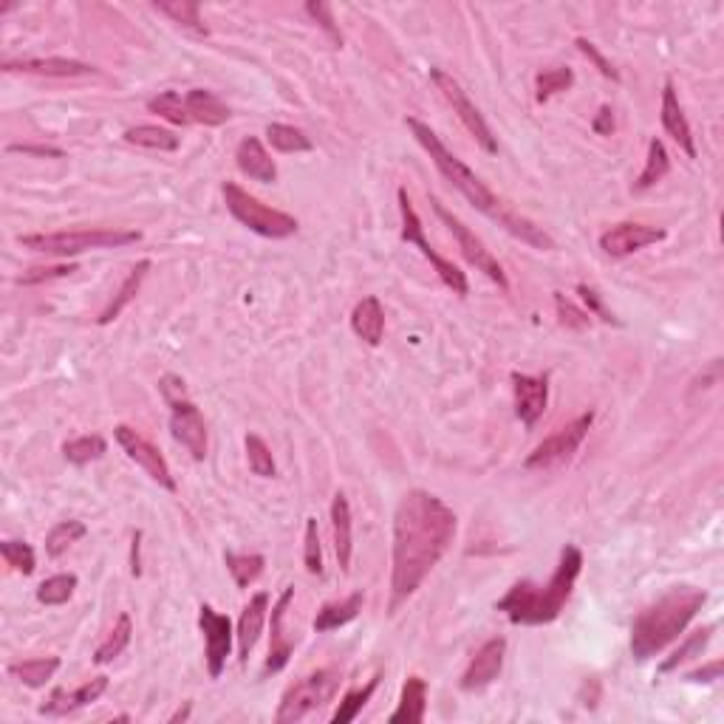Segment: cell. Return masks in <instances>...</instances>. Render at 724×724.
Returning a JSON list of instances; mask_svg holds the SVG:
<instances>
[{
    "label": "cell",
    "mask_w": 724,
    "mask_h": 724,
    "mask_svg": "<svg viewBox=\"0 0 724 724\" xmlns=\"http://www.w3.org/2000/svg\"><path fill=\"white\" fill-rule=\"evenodd\" d=\"M459 518L442 498L428 490H408L394 512V560H391V603L396 614L445 558L456 538Z\"/></svg>",
    "instance_id": "cell-1"
},
{
    "label": "cell",
    "mask_w": 724,
    "mask_h": 724,
    "mask_svg": "<svg viewBox=\"0 0 724 724\" xmlns=\"http://www.w3.org/2000/svg\"><path fill=\"white\" fill-rule=\"evenodd\" d=\"M408 128H411L413 139L425 148L430 159H433V165L436 170L445 176L456 190H459L461 196L467 198L473 207H476L478 213L490 215L493 221H498L501 227L507 232H512L515 238H521L524 244L535 249H546V252H552L555 249V241H552V235L549 232H543V227H538L535 221H529L524 215H518L515 210H510L507 204H501L498 196H495L493 190L484 184V181L478 179L476 173L470 170V167L461 162L459 156L453 153V150L447 148L445 142L436 136V131L425 125V122H419L416 116H408Z\"/></svg>",
    "instance_id": "cell-2"
},
{
    "label": "cell",
    "mask_w": 724,
    "mask_h": 724,
    "mask_svg": "<svg viewBox=\"0 0 724 724\" xmlns=\"http://www.w3.org/2000/svg\"><path fill=\"white\" fill-rule=\"evenodd\" d=\"M583 572V552L575 543H566L560 549V560L552 577L546 583L518 580L510 592L504 594L495 611L507 614L512 626H546L555 623L560 611L566 609L569 597L575 592L577 577Z\"/></svg>",
    "instance_id": "cell-3"
},
{
    "label": "cell",
    "mask_w": 724,
    "mask_h": 724,
    "mask_svg": "<svg viewBox=\"0 0 724 724\" xmlns=\"http://www.w3.org/2000/svg\"><path fill=\"white\" fill-rule=\"evenodd\" d=\"M708 603V594L693 586H676L662 594L657 603L640 611V617L631 626V654L634 659L657 657L671 642L691 626V620Z\"/></svg>",
    "instance_id": "cell-4"
},
{
    "label": "cell",
    "mask_w": 724,
    "mask_h": 724,
    "mask_svg": "<svg viewBox=\"0 0 724 724\" xmlns=\"http://www.w3.org/2000/svg\"><path fill=\"white\" fill-rule=\"evenodd\" d=\"M20 247L32 249V252H43V255H54V258H74L91 249H119L131 247L142 241L139 230H63V232H32V235H20L17 238Z\"/></svg>",
    "instance_id": "cell-5"
},
{
    "label": "cell",
    "mask_w": 724,
    "mask_h": 724,
    "mask_svg": "<svg viewBox=\"0 0 724 724\" xmlns=\"http://www.w3.org/2000/svg\"><path fill=\"white\" fill-rule=\"evenodd\" d=\"M159 391H162L167 408H170L173 439L196 461L207 459V425H204V416L196 408V402L187 396L184 379L167 374V377L159 379Z\"/></svg>",
    "instance_id": "cell-6"
},
{
    "label": "cell",
    "mask_w": 724,
    "mask_h": 724,
    "mask_svg": "<svg viewBox=\"0 0 724 724\" xmlns=\"http://www.w3.org/2000/svg\"><path fill=\"white\" fill-rule=\"evenodd\" d=\"M221 193H224V201H227V210L232 213V218H235L238 224H244L247 230L264 235V238L280 241V238H292V235L300 230L295 215L266 207L264 201L249 196L247 190L238 187L235 181H224Z\"/></svg>",
    "instance_id": "cell-7"
},
{
    "label": "cell",
    "mask_w": 724,
    "mask_h": 724,
    "mask_svg": "<svg viewBox=\"0 0 724 724\" xmlns=\"http://www.w3.org/2000/svg\"><path fill=\"white\" fill-rule=\"evenodd\" d=\"M340 671L334 668H317L309 676L297 679L295 685H289L283 699H280V708L275 713V722L278 724H292L306 719L314 710L326 708L334 693L340 691Z\"/></svg>",
    "instance_id": "cell-8"
},
{
    "label": "cell",
    "mask_w": 724,
    "mask_h": 724,
    "mask_svg": "<svg viewBox=\"0 0 724 724\" xmlns=\"http://www.w3.org/2000/svg\"><path fill=\"white\" fill-rule=\"evenodd\" d=\"M396 198H399V213H402V232H399V238H402L405 244H413V247L419 249V252L428 258L430 266L436 269V275L442 278V283H445L453 295H459V297L467 295V292H470L467 275H464V272H461L459 266L453 264V261L442 258L436 249L430 247V241L425 238L422 218H419L416 210H413V201H411V196H408V190H405V187H399V190H396Z\"/></svg>",
    "instance_id": "cell-9"
},
{
    "label": "cell",
    "mask_w": 724,
    "mask_h": 724,
    "mask_svg": "<svg viewBox=\"0 0 724 724\" xmlns=\"http://www.w3.org/2000/svg\"><path fill=\"white\" fill-rule=\"evenodd\" d=\"M430 204H433V213L439 215V221L445 224L447 230L453 232V238H456V244H459L461 255H464V261L470 266H476L478 272H484L487 278L498 283L501 289H510V280H507V272L501 269V264L493 258V252L484 247V241L478 238L476 232L470 230L464 221H461L459 215H453L447 210L445 204L439 201L436 196H430Z\"/></svg>",
    "instance_id": "cell-10"
},
{
    "label": "cell",
    "mask_w": 724,
    "mask_h": 724,
    "mask_svg": "<svg viewBox=\"0 0 724 724\" xmlns=\"http://www.w3.org/2000/svg\"><path fill=\"white\" fill-rule=\"evenodd\" d=\"M430 80H433V85L442 91V97L447 99V105L453 108V114L459 116L461 125L470 131V136L476 139L478 145L487 150V153H498V139H495L493 131H490L487 119H484L481 111L476 108V102L467 97V91L461 88L459 80H456L453 74H447L445 68H430Z\"/></svg>",
    "instance_id": "cell-11"
},
{
    "label": "cell",
    "mask_w": 724,
    "mask_h": 724,
    "mask_svg": "<svg viewBox=\"0 0 724 724\" xmlns=\"http://www.w3.org/2000/svg\"><path fill=\"white\" fill-rule=\"evenodd\" d=\"M594 413H580L577 419H572L569 425H563L560 430H555L549 439H543L541 445L535 447L524 459V470H552L558 467L563 461H569L577 453V447L583 445V439L589 436V428H592Z\"/></svg>",
    "instance_id": "cell-12"
},
{
    "label": "cell",
    "mask_w": 724,
    "mask_h": 724,
    "mask_svg": "<svg viewBox=\"0 0 724 724\" xmlns=\"http://www.w3.org/2000/svg\"><path fill=\"white\" fill-rule=\"evenodd\" d=\"M198 626L204 634V659H207V674L210 679H218L227 668V657L232 651V640H235V631H232V620L227 614L215 611L210 603H204L198 609Z\"/></svg>",
    "instance_id": "cell-13"
},
{
    "label": "cell",
    "mask_w": 724,
    "mask_h": 724,
    "mask_svg": "<svg viewBox=\"0 0 724 724\" xmlns=\"http://www.w3.org/2000/svg\"><path fill=\"white\" fill-rule=\"evenodd\" d=\"M114 436L116 442H119V447L125 450L128 459L136 461V464H139V467H142L159 487H165L170 493H176V478L170 473V464H167L165 456L150 445L139 430L128 428V425H116Z\"/></svg>",
    "instance_id": "cell-14"
},
{
    "label": "cell",
    "mask_w": 724,
    "mask_h": 724,
    "mask_svg": "<svg viewBox=\"0 0 724 724\" xmlns=\"http://www.w3.org/2000/svg\"><path fill=\"white\" fill-rule=\"evenodd\" d=\"M665 238H668V232L659 230V227H648L640 221H623V224H614L600 235V249L609 258H628V255L651 247V244H659Z\"/></svg>",
    "instance_id": "cell-15"
},
{
    "label": "cell",
    "mask_w": 724,
    "mask_h": 724,
    "mask_svg": "<svg viewBox=\"0 0 724 724\" xmlns=\"http://www.w3.org/2000/svg\"><path fill=\"white\" fill-rule=\"evenodd\" d=\"M504 657H507V640L504 637H493V640L484 642L470 659L467 671L461 674V691L476 693L487 685H493L501 674V668H504Z\"/></svg>",
    "instance_id": "cell-16"
},
{
    "label": "cell",
    "mask_w": 724,
    "mask_h": 724,
    "mask_svg": "<svg viewBox=\"0 0 724 724\" xmlns=\"http://www.w3.org/2000/svg\"><path fill=\"white\" fill-rule=\"evenodd\" d=\"M512 394H515V416L532 430L549 405V377H529L512 371Z\"/></svg>",
    "instance_id": "cell-17"
},
{
    "label": "cell",
    "mask_w": 724,
    "mask_h": 724,
    "mask_svg": "<svg viewBox=\"0 0 724 724\" xmlns=\"http://www.w3.org/2000/svg\"><path fill=\"white\" fill-rule=\"evenodd\" d=\"M108 691V676H94L91 682H85L74 691H51V696L40 705V716H68V713H77V710L88 708L91 702H97L102 693Z\"/></svg>",
    "instance_id": "cell-18"
},
{
    "label": "cell",
    "mask_w": 724,
    "mask_h": 724,
    "mask_svg": "<svg viewBox=\"0 0 724 724\" xmlns=\"http://www.w3.org/2000/svg\"><path fill=\"white\" fill-rule=\"evenodd\" d=\"M292 600H295V586H286L278 597V603L272 606V645H269V657H266L264 671H261L264 676L283 671L289 657H292V651H295V642L289 640L286 631H283V617H286V611L292 606Z\"/></svg>",
    "instance_id": "cell-19"
},
{
    "label": "cell",
    "mask_w": 724,
    "mask_h": 724,
    "mask_svg": "<svg viewBox=\"0 0 724 724\" xmlns=\"http://www.w3.org/2000/svg\"><path fill=\"white\" fill-rule=\"evenodd\" d=\"M3 71L12 74V71H20V74H40V77H91L97 74V68L88 66V63H80V60H66V57H26V60H3Z\"/></svg>",
    "instance_id": "cell-20"
},
{
    "label": "cell",
    "mask_w": 724,
    "mask_h": 724,
    "mask_svg": "<svg viewBox=\"0 0 724 724\" xmlns=\"http://www.w3.org/2000/svg\"><path fill=\"white\" fill-rule=\"evenodd\" d=\"M266 611H269V594L258 592L252 594L241 617H238V631H235V640H238V657H241V665H247L249 654L255 651L258 645V637L264 631L266 623Z\"/></svg>",
    "instance_id": "cell-21"
},
{
    "label": "cell",
    "mask_w": 724,
    "mask_h": 724,
    "mask_svg": "<svg viewBox=\"0 0 724 724\" xmlns=\"http://www.w3.org/2000/svg\"><path fill=\"white\" fill-rule=\"evenodd\" d=\"M662 128L679 148L685 150L688 159H696V139H693L691 122H688V116H685L682 105H679V97H676V88L671 80L662 88Z\"/></svg>",
    "instance_id": "cell-22"
},
{
    "label": "cell",
    "mask_w": 724,
    "mask_h": 724,
    "mask_svg": "<svg viewBox=\"0 0 724 724\" xmlns=\"http://www.w3.org/2000/svg\"><path fill=\"white\" fill-rule=\"evenodd\" d=\"M235 165L252 181H264V184H275V181H278L275 159L266 153L264 142H261L258 136L241 139V145L235 150Z\"/></svg>",
    "instance_id": "cell-23"
},
{
    "label": "cell",
    "mask_w": 724,
    "mask_h": 724,
    "mask_svg": "<svg viewBox=\"0 0 724 724\" xmlns=\"http://www.w3.org/2000/svg\"><path fill=\"white\" fill-rule=\"evenodd\" d=\"M331 535H334V552L340 560V569L348 575L351 555H354V529H351V504L346 493H337L331 501Z\"/></svg>",
    "instance_id": "cell-24"
},
{
    "label": "cell",
    "mask_w": 724,
    "mask_h": 724,
    "mask_svg": "<svg viewBox=\"0 0 724 724\" xmlns=\"http://www.w3.org/2000/svg\"><path fill=\"white\" fill-rule=\"evenodd\" d=\"M351 331L360 337L365 346L377 348L385 337V309L379 303V297L368 295L351 312Z\"/></svg>",
    "instance_id": "cell-25"
},
{
    "label": "cell",
    "mask_w": 724,
    "mask_h": 724,
    "mask_svg": "<svg viewBox=\"0 0 724 724\" xmlns=\"http://www.w3.org/2000/svg\"><path fill=\"white\" fill-rule=\"evenodd\" d=\"M428 713V682L422 676H408V682L402 685L399 696V708L388 716L391 724H422Z\"/></svg>",
    "instance_id": "cell-26"
},
{
    "label": "cell",
    "mask_w": 724,
    "mask_h": 724,
    "mask_svg": "<svg viewBox=\"0 0 724 724\" xmlns=\"http://www.w3.org/2000/svg\"><path fill=\"white\" fill-rule=\"evenodd\" d=\"M184 105H187L190 122L207 125V128H218V125L230 122L232 116L230 105L221 102L213 91H204V88H193L190 94H184Z\"/></svg>",
    "instance_id": "cell-27"
},
{
    "label": "cell",
    "mask_w": 724,
    "mask_h": 724,
    "mask_svg": "<svg viewBox=\"0 0 724 724\" xmlns=\"http://www.w3.org/2000/svg\"><path fill=\"white\" fill-rule=\"evenodd\" d=\"M150 261L145 258V261H139V264L133 266L131 272H128V278L122 280V286H119V292L114 295V300L105 306V312L99 314L97 317V323L99 326H108V323H114L116 317L119 314L125 312L128 309V303H131L133 297L139 295V289H142V283H145V278H148V272H150Z\"/></svg>",
    "instance_id": "cell-28"
},
{
    "label": "cell",
    "mask_w": 724,
    "mask_h": 724,
    "mask_svg": "<svg viewBox=\"0 0 724 724\" xmlns=\"http://www.w3.org/2000/svg\"><path fill=\"white\" fill-rule=\"evenodd\" d=\"M362 603H365L362 592L348 594L346 600L326 603L323 609L317 611V617H314V631H317V634H326V631H334V628L348 626L351 620H357V614L362 611Z\"/></svg>",
    "instance_id": "cell-29"
},
{
    "label": "cell",
    "mask_w": 724,
    "mask_h": 724,
    "mask_svg": "<svg viewBox=\"0 0 724 724\" xmlns=\"http://www.w3.org/2000/svg\"><path fill=\"white\" fill-rule=\"evenodd\" d=\"M671 173V156H668V148L662 145V139H651L648 142V159H645V167H642V173L637 176L634 181V193H645V190H651L654 184L665 179Z\"/></svg>",
    "instance_id": "cell-30"
},
{
    "label": "cell",
    "mask_w": 724,
    "mask_h": 724,
    "mask_svg": "<svg viewBox=\"0 0 724 724\" xmlns=\"http://www.w3.org/2000/svg\"><path fill=\"white\" fill-rule=\"evenodd\" d=\"M60 671V659L43 657V659H23V662H12L9 674L15 676L20 685L26 688H46L51 676Z\"/></svg>",
    "instance_id": "cell-31"
},
{
    "label": "cell",
    "mask_w": 724,
    "mask_h": 724,
    "mask_svg": "<svg viewBox=\"0 0 724 724\" xmlns=\"http://www.w3.org/2000/svg\"><path fill=\"white\" fill-rule=\"evenodd\" d=\"M125 142L148 150H162V153H173V150H179L181 145V139L176 133L167 131V128H159V125H136V128H128V131H125Z\"/></svg>",
    "instance_id": "cell-32"
},
{
    "label": "cell",
    "mask_w": 724,
    "mask_h": 724,
    "mask_svg": "<svg viewBox=\"0 0 724 724\" xmlns=\"http://www.w3.org/2000/svg\"><path fill=\"white\" fill-rule=\"evenodd\" d=\"M131 637H133L131 614L122 611L119 620H116V626L111 628V634H108L105 642L94 651V665H108V662H114V659L131 645Z\"/></svg>",
    "instance_id": "cell-33"
},
{
    "label": "cell",
    "mask_w": 724,
    "mask_h": 724,
    "mask_svg": "<svg viewBox=\"0 0 724 724\" xmlns=\"http://www.w3.org/2000/svg\"><path fill=\"white\" fill-rule=\"evenodd\" d=\"M713 631H716V626H705V628H699V631H693V634H688V640L682 642V645L676 648L671 657L659 662V676L674 674L676 668H679V665H685L688 659L702 657V651H705V645L710 642V634H713Z\"/></svg>",
    "instance_id": "cell-34"
},
{
    "label": "cell",
    "mask_w": 724,
    "mask_h": 724,
    "mask_svg": "<svg viewBox=\"0 0 724 724\" xmlns=\"http://www.w3.org/2000/svg\"><path fill=\"white\" fill-rule=\"evenodd\" d=\"M153 9L162 12V15H167L173 23H179L184 29L207 34L204 23H201V6H198L196 0H156Z\"/></svg>",
    "instance_id": "cell-35"
},
{
    "label": "cell",
    "mask_w": 724,
    "mask_h": 724,
    "mask_svg": "<svg viewBox=\"0 0 724 724\" xmlns=\"http://www.w3.org/2000/svg\"><path fill=\"white\" fill-rule=\"evenodd\" d=\"M266 139H269V145L278 150V153H309V150L314 148L312 139L300 131V128H295V125H280V122L266 125Z\"/></svg>",
    "instance_id": "cell-36"
},
{
    "label": "cell",
    "mask_w": 724,
    "mask_h": 724,
    "mask_svg": "<svg viewBox=\"0 0 724 724\" xmlns=\"http://www.w3.org/2000/svg\"><path fill=\"white\" fill-rule=\"evenodd\" d=\"M224 563H227L238 589H249L258 577L264 575L266 566L264 555H238V552H224Z\"/></svg>",
    "instance_id": "cell-37"
},
{
    "label": "cell",
    "mask_w": 724,
    "mask_h": 724,
    "mask_svg": "<svg viewBox=\"0 0 724 724\" xmlns=\"http://www.w3.org/2000/svg\"><path fill=\"white\" fill-rule=\"evenodd\" d=\"M85 535H88V527H85L83 521L68 518V521L54 524V527L49 529V535H46V555H49V558H60L63 552H68V546L83 541Z\"/></svg>",
    "instance_id": "cell-38"
},
{
    "label": "cell",
    "mask_w": 724,
    "mask_h": 724,
    "mask_svg": "<svg viewBox=\"0 0 724 724\" xmlns=\"http://www.w3.org/2000/svg\"><path fill=\"white\" fill-rule=\"evenodd\" d=\"M575 85V71L566 66L549 68V71H541L535 77V102H549V99L560 94V91H569Z\"/></svg>",
    "instance_id": "cell-39"
},
{
    "label": "cell",
    "mask_w": 724,
    "mask_h": 724,
    "mask_svg": "<svg viewBox=\"0 0 724 724\" xmlns=\"http://www.w3.org/2000/svg\"><path fill=\"white\" fill-rule=\"evenodd\" d=\"M108 453V442L102 439V436H80V439H71L63 445V456L66 461L71 464H77V467H83V464H91V461L102 459Z\"/></svg>",
    "instance_id": "cell-40"
},
{
    "label": "cell",
    "mask_w": 724,
    "mask_h": 724,
    "mask_svg": "<svg viewBox=\"0 0 724 724\" xmlns=\"http://www.w3.org/2000/svg\"><path fill=\"white\" fill-rule=\"evenodd\" d=\"M77 575H54V577H46L40 586H37V600L43 603V606H63L68 603L71 597H74V589H77Z\"/></svg>",
    "instance_id": "cell-41"
},
{
    "label": "cell",
    "mask_w": 724,
    "mask_h": 724,
    "mask_svg": "<svg viewBox=\"0 0 724 724\" xmlns=\"http://www.w3.org/2000/svg\"><path fill=\"white\" fill-rule=\"evenodd\" d=\"M148 111L150 114L162 116L167 119L170 125H190V114H187V105H184V97L176 94V91H162L159 97L148 99Z\"/></svg>",
    "instance_id": "cell-42"
},
{
    "label": "cell",
    "mask_w": 724,
    "mask_h": 724,
    "mask_svg": "<svg viewBox=\"0 0 724 724\" xmlns=\"http://www.w3.org/2000/svg\"><path fill=\"white\" fill-rule=\"evenodd\" d=\"M377 685H379V674L365 685V688H357V691H348L346 696H343V702H340V708L334 710V716H331V724H348V722H354L357 716L362 713V708L368 705V699L374 696V691H377Z\"/></svg>",
    "instance_id": "cell-43"
},
{
    "label": "cell",
    "mask_w": 724,
    "mask_h": 724,
    "mask_svg": "<svg viewBox=\"0 0 724 724\" xmlns=\"http://www.w3.org/2000/svg\"><path fill=\"white\" fill-rule=\"evenodd\" d=\"M0 555L15 569L17 575L29 577L37 569V555L26 541H3L0 543Z\"/></svg>",
    "instance_id": "cell-44"
},
{
    "label": "cell",
    "mask_w": 724,
    "mask_h": 724,
    "mask_svg": "<svg viewBox=\"0 0 724 724\" xmlns=\"http://www.w3.org/2000/svg\"><path fill=\"white\" fill-rule=\"evenodd\" d=\"M247 461H249V470H252L255 476L275 478V473H278L272 450H269V445H266L261 436H255V433L247 436Z\"/></svg>",
    "instance_id": "cell-45"
},
{
    "label": "cell",
    "mask_w": 724,
    "mask_h": 724,
    "mask_svg": "<svg viewBox=\"0 0 724 724\" xmlns=\"http://www.w3.org/2000/svg\"><path fill=\"white\" fill-rule=\"evenodd\" d=\"M303 563H306V572H309V575L314 577L323 575V549H320V527H317V518H306Z\"/></svg>",
    "instance_id": "cell-46"
},
{
    "label": "cell",
    "mask_w": 724,
    "mask_h": 724,
    "mask_svg": "<svg viewBox=\"0 0 724 724\" xmlns=\"http://www.w3.org/2000/svg\"><path fill=\"white\" fill-rule=\"evenodd\" d=\"M77 266L74 264H60V266H34L29 272H23L17 278V286H40V283H49V280H60L74 275Z\"/></svg>",
    "instance_id": "cell-47"
},
{
    "label": "cell",
    "mask_w": 724,
    "mask_h": 724,
    "mask_svg": "<svg viewBox=\"0 0 724 724\" xmlns=\"http://www.w3.org/2000/svg\"><path fill=\"white\" fill-rule=\"evenodd\" d=\"M555 309H558V317H560V326H566V329H575V331H583L589 329V323H592V314L583 312V309H577L572 300H566V297L555 292Z\"/></svg>",
    "instance_id": "cell-48"
},
{
    "label": "cell",
    "mask_w": 724,
    "mask_h": 724,
    "mask_svg": "<svg viewBox=\"0 0 724 724\" xmlns=\"http://www.w3.org/2000/svg\"><path fill=\"white\" fill-rule=\"evenodd\" d=\"M575 46H577V51H580V54H583V57H586V60H589V63H592V66L597 68V71H600L603 77H606V80H611V83H620V71L611 66V60H606V57H603V51L597 49L592 40H586V37H577Z\"/></svg>",
    "instance_id": "cell-49"
},
{
    "label": "cell",
    "mask_w": 724,
    "mask_h": 724,
    "mask_svg": "<svg viewBox=\"0 0 724 724\" xmlns=\"http://www.w3.org/2000/svg\"><path fill=\"white\" fill-rule=\"evenodd\" d=\"M577 295H580V300L586 303V309H589L592 317H600L603 323H611V326H620V320L611 314L609 306L603 303V295H600L594 286H589V283H577Z\"/></svg>",
    "instance_id": "cell-50"
},
{
    "label": "cell",
    "mask_w": 724,
    "mask_h": 724,
    "mask_svg": "<svg viewBox=\"0 0 724 724\" xmlns=\"http://www.w3.org/2000/svg\"><path fill=\"white\" fill-rule=\"evenodd\" d=\"M306 12L320 23V29L329 34L331 40H334V46H343V34L340 29L334 26V15H331V6L326 3H306Z\"/></svg>",
    "instance_id": "cell-51"
},
{
    "label": "cell",
    "mask_w": 724,
    "mask_h": 724,
    "mask_svg": "<svg viewBox=\"0 0 724 724\" xmlns=\"http://www.w3.org/2000/svg\"><path fill=\"white\" fill-rule=\"evenodd\" d=\"M722 668V659H713V662L696 668V671H688L685 679H688V682H716V679H722Z\"/></svg>",
    "instance_id": "cell-52"
},
{
    "label": "cell",
    "mask_w": 724,
    "mask_h": 724,
    "mask_svg": "<svg viewBox=\"0 0 724 724\" xmlns=\"http://www.w3.org/2000/svg\"><path fill=\"white\" fill-rule=\"evenodd\" d=\"M9 153H26V156H43V159H63L66 153L51 145H9Z\"/></svg>",
    "instance_id": "cell-53"
},
{
    "label": "cell",
    "mask_w": 724,
    "mask_h": 724,
    "mask_svg": "<svg viewBox=\"0 0 724 724\" xmlns=\"http://www.w3.org/2000/svg\"><path fill=\"white\" fill-rule=\"evenodd\" d=\"M592 131L597 136H611L614 133V111H611L609 105H600V111L594 114Z\"/></svg>",
    "instance_id": "cell-54"
},
{
    "label": "cell",
    "mask_w": 724,
    "mask_h": 724,
    "mask_svg": "<svg viewBox=\"0 0 724 724\" xmlns=\"http://www.w3.org/2000/svg\"><path fill=\"white\" fill-rule=\"evenodd\" d=\"M139 546H142V532H133V546H131V575H142V563H139Z\"/></svg>",
    "instance_id": "cell-55"
},
{
    "label": "cell",
    "mask_w": 724,
    "mask_h": 724,
    "mask_svg": "<svg viewBox=\"0 0 724 724\" xmlns=\"http://www.w3.org/2000/svg\"><path fill=\"white\" fill-rule=\"evenodd\" d=\"M187 716H190V702H187V705H184V708L176 710V713H173V716H170V724L184 722V719H187Z\"/></svg>",
    "instance_id": "cell-56"
}]
</instances>
